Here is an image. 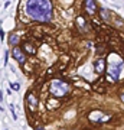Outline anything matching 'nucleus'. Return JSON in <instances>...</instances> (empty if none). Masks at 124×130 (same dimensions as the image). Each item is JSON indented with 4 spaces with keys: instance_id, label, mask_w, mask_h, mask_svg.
Returning <instances> with one entry per match:
<instances>
[{
    "instance_id": "nucleus-13",
    "label": "nucleus",
    "mask_w": 124,
    "mask_h": 130,
    "mask_svg": "<svg viewBox=\"0 0 124 130\" xmlns=\"http://www.w3.org/2000/svg\"><path fill=\"white\" fill-rule=\"evenodd\" d=\"M121 101H123V103H124V93H123V94H121Z\"/></svg>"
},
{
    "instance_id": "nucleus-12",
    "label": "nucleus",
    "mask_w": 124,
    "mask_h": 130,
    "mask_svg": "<svg viewBox=\"0 0 124 130\" xmlns=\"http://www.w3.org/2000/svg\"><path fill=\"white\" fill-rule=\"evenodd\" d=\"M7 59H9V51L5 52V64H7Z\"/></svg>"
},
{
    "instance_id": "nucleus-2",
    "label": "nucleus",
    "mask_w": 124,
    "mask_h": 130,
    "mask_svg": "<svg viewBox=\"0 0 124 130\" xmlns=\"http://www.w3.org/2000/svg\"><path fill=\"white\" fill-rule=\"evenodd\" d=\"M49 91L55 97H64L65 94L68 93V84L64 83V81H61V79H55V81L51 83Z\"/></svg>"
},
{
    "instance_id": "nucleus-7",
    "label": "nucleus",
    "mask_w": 124,
    "mask_h": 130,
    "mask_svg": "<svg viewBox=\"0 0 124 130\" xmlns=\"http://www.w3.org/2000/svg\"><path fill=\"white\" fill-rule=\"evenodd\" d=\"M23 49L28 52V54H30V55L36 54V48L33 46L32 43H29V42H25V45H23Z\"/></svg>"
},
{
    "instance_id": "nucleus-10",
    "label": "nucleus",
    "mask_w": 124,
    "mask_h": 130,
    "mask_svg": "<svg viewBox=\"0 0 124 130\" xmlns=\"http://www.w3.org/2000/svg\"><path fill=\"white\" fill-rule=\"evenodd\" d=\"M10 87H12V90H13V91H19V88H20V84H19V83H12V84H10Z\"/></svg>"
},
{
    "instance_id": "nucleus-3",
    "label": "nucleus",
    "mask_w": 124,
    "mask_h": 130,
    "mask_svg": "<svg viewBox=\"0 0 124 130\" xmlns=\"http://www.w3.org/2000/svg\"><path fill=\"white\" fill-rule=\"evenodd\" d=\"M26 101H28V106L30 108V111H36V107H38V98L33 93H28L26 95Z\"/></svg>"
},
{
    "instance_id": "nucleus-6",
    "label": "nucleus",
    "mask_w": 124,
    "mask_h": 130,
    "mask_svg": "<svg viewBox=\"0 0 124 130\" xmlns=\"http://www.w3.org/2000/svg\"><path fill=\"white\" fill-rule=\"evenodd\" d=\"M85 9L90 14H94L97 10V5H95V0H85Z\"/></svg>"
},
{
    "instance_id": "nucleus-11",
    "label": "nucleus",
    "mask_w": 124,
    "mask_h": 130,
    "mask_svg": "<svg viewBox=\"0 0 124 130\" xmlns=\"http://www.w3.org/2000/svg\"><path fill=\"white\" fill-rule=\"evenodd\" d=\"M10 111H12V116H13L14 120H17V114H16V111H14V106L13 104H10Z\"/></svg>"
},
{
    "instance_id": "nucleus-1",
    "label": "nucleus",
    "mask_w": 124,
    "mask_h": 130,
    "mask_svg": "<svg viewBox=\"0 0 124 130\" xmlns=\"http://www.w3.org/2000/svg\"><path fill=\"white\" fill-rule=\"evenodd\" d=\"M26 13L38 22H49L52 19V3L51 0H28Z\"/></svg>"
},
{
    "instance_id": "nucleus-8",
    "label": "nucleus",
    "mask_w": 124,
    "mask_h": 130,
    "mask_svg": "<svg viewBox=\"0 0 124 130\" xmlns=\"http://www.w3.org/2000/svg\"><path fill=\"white\" fill-rule=\"evenodd\" d=\"M9 43H10V45H13V46H17V43H19V36L16 35V33H12V35H10Z\"/></svg>"
},
{
    "instance_id": "nucleus-14",
    "label": "nucleus",
    "mask_w": 124,
    "mask_h": 130,
    "mask_svg": "<svg viewBox=\"0 0 124 130\" xmlns=\"http://www.w3.org/2000/svg\"><path fill=\"white\" fill-rule=\"evenodd\" d=\"M36 130H45V129H43V127H38Z\"/></svg>"
},
{
    "instance_id": "nucleus-9",
    "label": "nucleus",
    "mask_w": 124,
    "mask_h": 130,
    "mask_svg": "<svg viewBox=\"0 0 124 130\" xmlns=\"http://www.w3.org/2000/svg\"><path fill=\"white\" fill-rule=\"evenodd\" d=\"M100 14H101V18L104 19V20H108V19H110V14H108V12H107L105 9L100 10Z\"/></svg>"
},
{
    "instance_id": "nucleus-4",
    "label": "nucleus",
    "mask_w": 124,
    "mask_h": 130,
    "mask_svg": "<svg viewBox=\"0 0 124 130\" xmlns=\"http://www.w3.org/2000/svg\"><path fill=\"white\" fill-rule=\"evenodd\" d=\"M12 54H13V58L17 61L19 64H25L26 58H25V55H23V51L19 46H14V49H13V52H12Z\"/></svg>"
},
{
    "instance_id": "nucleus-5",
    "label": "nucleus",
    "mask_w": 124,
    "mask_h": 130,
    "mask_svg": "<svg viewBox=\"0 0 124 130\" xmlns=\"http://www.w3.org/2000/svg\"><path fill=\"white\" fill-rule=\"evenodd\" d=\"M94 70H95V72H98V74H102L104 71H105V61L102 59H98L95 61V64H94Z\"/></svg>"
}]
</instances>
